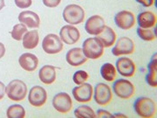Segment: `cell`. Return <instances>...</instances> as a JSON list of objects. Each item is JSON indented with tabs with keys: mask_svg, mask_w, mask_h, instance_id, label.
I'll use <instances>...</instances> for the list:
<instances>
[{
	"mask_svg": "<svg viewBox=\"0 0 157 118\" xmlns=\"http://www.w3.org/2000/svg\"><path fill=\"white\" fill-rule=\"evenodd\" d=\"M134 109L140 117L151 118L156 113V104L151 98L141 96L135 100Z\"/></svg>",
	"mask_w": 157,
	"mask_h": 118,
	"instance_id": "obj_1",
	"label": "cell"
},
{
	"mask_svg": "<svg viewBox=\"0 0 157 118\" xmlns=\"http://www.w3.org/2000/svg\"><path fill=\"white\" fill-rule=\"evenodd\" d=\"M104 45L97 37L87 38L82 44L85 56L91 60H98L104 53Z\"/></svg>",
	"mask_w": 157,
	"mask_h": 118,
	"instance_id": "obj_2",
	"label": "cell"
},
{
	"mask_svg": "<svg viewBox=\"0 0 157 118\" xmlns=\"http://www.w3.org/2000/svg\"><path fill=\"white\" fill-rule=\"evenodd\" d=\"M62 16L64 21L67 23L68 25L75 26L84 22L86 13L84 9L80 6L71 4L65 7Z\"/></svg>",
	"mask_w": 157,
	"mask_h": 118,
	"instance_id": "obj_3",
	"label": "cell"
},
{
	"mask_svg": "<svg viewBox=\"0 0 157 118\" xmlns=\"http://www.w3.org/2000/svg\"><path fill=\"white\" fill-rule=\"evenodd\" d=\"M27 86L21 80H13L6 87L8 98L14 101H23L27 96Z\"/></svg>",
	"mask_w": 157,
	"mask_h": 118,
	"instance_id": "obj_4",
	"label": "cell"
},
{
	"mask_svg": "<svg viewBox=\"0 0 157 118\" xmlns=\"http://www.w3.org/2000/svg\"><path fill=\"white\" fill-rule=\"evenodd\" d=\"M113 91L116 96L123 100L130 99L135 95V86L134 84L126 79L116 80L113 84Z\"/></svg>",
	"mask_w": 157,
	"mask_h": 118,
	"instance_id": "obj_5",
	"label": "cell"
},
{
	"mask_svg": "<svg viewBox=\"0 0 157 118\" xmlns=\"http://www.w3.org/2000/svg\"><path fill=\"white\" fill-rule=\"evenodd\" d=\"M94 99L100 106H106L113 100V93L111 88L107 84L100 82L96 84L94 89Z\"/></svg>",
	"mask_w": 157,
	"mask_h": 118,
	"instance_id": "obj_6",
	"label": "cell"
},
{
	"mask_svg": "<svg viewBox=\"0 0 157 118\" xmlns=\"http://www.w3.org/2000/svg\"><path fill=\"white\" fill-rule=\"evenodd\" d=\"M64 43L59 35L49 33L45 36L42 41V48L47 54H57L64 48Z\"/></svg>",
	"mask_w": 157,
	"mask_h": 118,
	"instance_id": "obj_7",
	"label": "cell"
},
{
	"mask_svg": "<svg viewBox=\"0 0 157 118\" xmlns=\"http://www.w3.org/2000/svg\"><path fill=\"white\" fill-rule=\"evenodd\" d=\"M52 106L56 111L61 114H67L70 112L73 108V101L71 96L66 92H60L53 96Z\"/></svg>",
	"mask_w": 157,
	"mask_h": 118,
	"instance_id": "obj_8",
	"label": "cell"
},
{
	"mask_svg": "<svg viewBox=\"0 0 157 118\" xmlns=\"http://www.w3.org/2000/svg\"><path fill=\"white\" fill-rule=\"evenodd\" d=\"M72 94L76 101L80 103H86L91 101V100L93 99L94 88L89 83L84 82L73 88Z\"/></svg>",
	"mask_w": 157,
	"mask_h": 118,
	"instance_id": "obj_9",
	"label": "cell"
},
{
	"mask_svg": "<svg viewBox=\"0 0 157 118\" xmlns=\"http://www.w3.org/2000/svg\"><path fill=\"white\" fill-rule=\"evenodd\" d=\"M115 42L116 44L112 49V53L114 56L129 55L135 52V43L128 37H121Z\"/></svg>",
	"mask_w": 157,
	"mask_h": 118,
	"instance_id": "obj_10",
	"label": "cell"
},
{
	"mask_svg": "<svg viewBox=\"0 0 157 118\" xmlns=\"http://www.w3.org/2000/svg\"><path fill=\"white\" fill-rule=\"evenodd\" d=\"M135 14L130 11H121L114 16V23L120 29L129 30L133 28L135 25Z\"/></svg>",
	"mask_w": 157,
	"mask_h": 118,
	"instance_id": "obj_11",
	"label": "cell"
},
{
	"mask_svg": "<svg viewBox=\"0 0 157 118\" xmlns=\"http://www.w3.org/2000/svg\"><path fill=\"white\" fill-rule=\"evenodd\" d=\"M28 101L33 107H42L47 101V93L41 86H34L29 91Z\"/></svg>",
	"mask_w": 157,
	"mask_h": 118,
	"instance_id": "obj_12",
	"label": "cell"
},
{
	"mask_svg": "<svg viewBox=\"0 0 157 118\" xmlns=\"http://www.w3.org/2000/svg\"><path fill=\"white\" fill-rule=\"evenodd\" d=\"M59 38L67 45H74L80 39V33L74 26L66 25L59 31Z\"/></svg>",
	"mask_w": 157,
	"mask_h": 118,
	"instance_id": "obj_13",
	"label": "cell"
},
{
	"mask_svg": "<svg viewBox=\"0 0 157 118\" xmlns=\"http://www.w3.org/2000/svg\"><path fill=\"white\" fill-rule=\"evenodd\" d=\"M115 68L117 72L123 77H132L136 71V66L133 60L128 57H121L116 61Z\"/></svg>",
	"mask_w": 157,
	"mask_h": 118,
	"instance_id": "obj_14",
	"label": "cell"
},
{
	"mask_svg": "<svg viewBox=\"0 0 157 118\" xmlns=\"http://www.w3.org/2000/svg\"><path fill=\"white\" fill-rule=\"evenodd\" d=\"M106 26L104 18L100 15H93L85 23V30L90 35L97 36L101 33Z\"/></svg>",
	"mask_w": 157,
	"mask_h": 118,
	"instance_id": "obj_15",
	"label": "cell"
},
{
	"mask_svg": "<svg viewBox=\"0 0 157 118\" xmlns=\"http://www.w3.org/2000/svg\"><path fill=\"white\" fill-rule=\"evenodd\" d=\"M67 62L72 67H79L87 61V58L85 56L82 48L74 47L68 51L66 55Z\"/></svg>",
	"mask_w": 157,
	"mask_h": 118,
	"instance_id": "obj_16",
	"label": "cell"
},
{
	"mask_svg": "<svg viewBox=\"0 0 157 118\" xmlns=\"http://www.w3.org/2000/svg\"><path fill=\"white\" fill-rule=\"evenodd\" d=\"M18 21L24 24L28 28H39L40 26V18L37 13L32 11L20 12L18 15Z\"/></svg>",
	"mask_w": 157,
	"mask_h": 118,
	"instance_id": "obj_17",
	"label": "cell"
},
{
	"mask_svg": "<svg viewBox=\"0 0 157 118\" xmlns=\"http://www.w3.org/2000/svg\"><path fill=\"white\" fill-rule=\"evenodd\" d=\"M18 63L24 70L27 72H33L39 66V59L33 53H25L18 58Z\"/></svg>",
	"mask_w": 157,
	"mask_h": 118,
	"instance_id": "obj_18",
	"label": "cell"
},
{
	"mask_svg": "<svg viewBox=\"0 0 157 118\" xmlns=\"http://www.w3.org/2000/svg\"><path fill=\"white\" fill-rule=\"evenodd\" d=\"M156 22V14L150 11H142L137 16V23L140 28L151 29L155 26Z\"/></svg>",
	"mask_w": 157,
	"mask_h": 118,
	"instance_id": "obj_19",
	"label": "cell"
},
{
	"mask_svg": "<svg viewBox=\"0 0 157 118\" xmlns=\"http://www.w3.org/2000/svg\"><path fill=\"white\" fill-rule=\"evenodd\" d=\"M40 81L45 85H51L56 81V68L52 65H45L40 68L39 72Z\"/></svg>",
	"mask_w": 157,
	"mask_h": 118,
	"instance_id": "obj_20",
	"label": "cell"
},
{
	"mask_svg": "<svg viewBox=\"0 0 157 118\" xmlns=\"http://www.w3.org/2000/svg\"><path fill=\"white\" fill-rule=\"evenodd\" d=\"M96 37L101 40L104 47H111L116 41L115 32L113 31V29L109 26H105L102 32L101 33L98 34Z\"/></svg>",
	"mask_w": 157,
	"mask_h": 118,
	"instance_id": "obj_21",
	"label": "cell"
},
{
	"mask_svg": "<svg viewBox=\"0 0 157 118\" xmlns=\"http://www.w3.org/2000/svg\"><path fill=\"white\" fill-rule=\"evenodd\" d=\"M157 53H155L151 61L147 65V70L148 73L146 75V81L147 84L152 88L157 87Z\"/></svg>",
	"mask_w": 157,
	"mask_h": 118,
	"instance_id": "obj_22",
	"label": "cell"
},
{
	"mask_svg": "<svg viewBox=\"0 0 157 118\" xmlns=\"http://www.w3.org/2000/svg\"><path fill=\"white\" fill-rule=\"evenodd\" d=\"M22 40V44L24 48L28 49V50L34 49L35 47H37V45H39V32L36 29L32 30V31H29V32H27L24 35Z\"/></svg>",
	"mask_w": 157,
	"mask_h": 118,
	"instance_id": "obj_23",
	"label": "cell"
},
{
	"mask_svg": "<svg viewBox=\"0 0 157 118\" xmlns=\"http://www.w3.org/2000/svg\"><path fill=\"white\" fill-rule=\"evenodd\" d=\"M101 77L107 81H113L117 76V70L116 68L113 65L112 63L107 62L103 64L101 68Z\"/></svg>",
	"mask_w": 157,
	"mask_h": 118,
	"instance_id": "obj_24",
	"label": "cell"
},
{
	"mask_svg": "<svg viewBox=\"0 0 157 118\" xmlns=\"http://www.w3.org/2000/svg\"><path fill=\"white\" fill-rule=\"evenodd\" d=\"M74 116L77 118H95L96 113L87 105H80L74 110Z\"/></svg>",
	"mask_w": 157,
	"mask_h": 118,
	"instance_id": "obj_25",
	"label": "cell"
},
{
	"mask_svg": "<svg viewBox=\"0 0 157 118\" xmlns=\"http://www.w3.org/2000/svg\"><path fill=\"white\" fill-rule=\"evenodd\" d=\"M6 116L9 118H24L25 116V110L22 105L14 104L7 108Z\"/></svg>",
	"mask_w": 157,
	"mask_h": 118,
	"instance_id": "obj_26",
	"label": "cell"
},
{
	"mask_svg": "<svg viewBox=\"0 0 157 118\" xmlns=\"http://www.w3.org/2000/svg\"><path fill=\"white\" fill-rule=\"evenodd\" d=\"M27 32H28L27 27L22 23H19V24H17V25H15L13 26V28H12L11 32V36L14 40L21 41L24 35Z\"/></svg>",
	"mask_w": 157,
	"mask_h": 118,
	"instance_id": "obj_27",
	"label": "cell"
},
{
	"mask_svg": "<svg viewBox=\"0 0 157 118\" xmlns=\"http://www.w3.org/2000/svg\"><path fill=\"white\" fill-rule=\"evenodd\" d=\"M156 29L155 28V32L152 29H144V28H137V34L138 37L144 41H153L156 39Z\"/></svg>",
	"mask_w": 157,
	"mask_h": 118,
	"instance_id": "obj_28",
	"label": "cell"
},
{
	"mask_svg": "<svg viewBox=\"0 0 157 118\" xmlns=\"http://www.w3.org/2000/svg\"><path fill=\"white\" fill-rule=\"evenodd\" d=\"M88 78H89V75H88L87 72H86L84 70H78L73 74V81L75 84L80 85L86 82L88 80Z\"/></svg>",
	"mask_w": 157,
	"mask_h": 118,
	"instance_id": "obj_29",
	"label": "cell"
},
{
	"mask_svg": "<svg viewBox=\"0 0 157 118\" xmlns=\"http://www.w3.org/2000/svg\"><path fill=\"white\" fill-rule=\"evenodd\" d=\"M15 5L20 9H25L32 6L33 0H14Z\"/></svg>",
	"mask_w": 157,
	"mask_h": 118,
	"instance_id": "obj_30",
	"label": "cell"
},
{
	"mask_svg": "<svg viewBox=\"0 0 157 118\" xmlns=\"http://www.w3.org/2000/svg\"><path fill=\"white\" fill-rule=\"evenodd\" d=\"M44 6L49 8H55L61 3V0H42Z\"/></svg>",
	"mask_w": 157,
	"mask_h": 118,
	"instance_id": "obj_31",
	"label": "cell"
},
{
	"mask_svg": "<svg viewBox=\"0 0 157 118\" xmlns=\"http://www.w3.org/2000/svg\"><path fill=\"white\" fill-rule=\"evenodd\" d=\"M96 117L112 118L113 115L109 111L105 110V109H98L97 110V114H96Z\"/></svg>",
	"mask_w": 157,
	"mask_h": 118,
	"instance_id": "obj_32",
	"label": "cell"
},
{
	"mask_svg": "<svg viewBox=\"0 0 157 118\" xmlns=\"http://www.w3.org/2000/svg\"><path fill=\"white\" fill-rule=\"evenodd\" d=\"M138 4H140L143 7H150L154 4L155 0H135Z\"/></svg>",
	"mask_w": 157,
	"mask_h": 118,
	"instance_id": "obj_33",
	"label": "cell"
},
{
	"mask_svg": "<svg viewBox=\"0 0 157 118\" xmlns=\"http://www.w3.org/2000/svg\"><path fill=\"white\" fill-rule=\"evenodd\" d=\"M5 95H6V85L2 81H0V100L4 98Z\"/></svg>",
	"mask_w": 157,
	"mask_h": 118,
	"instance_id": "obj_34",
	"label": "cell"
},
{
	"mask_svg": "<svg viewBox=\"0 0 157 118\" xmlns=\"http://www.w3.org/2000/svg\"><path fill=\"white\" fill-rule=\"evenodd\" d=\"M6 54V46L3 43L0 42V59H2Z\"/></svg>",
	"mask_w": 157,
	"mask_h": 118,
	"instance_id": "obj_35",
	"label": "cell"
},
{
	"mask_svg": "<svg viewBox=\"0 0 157 118\" xmlns=\"http://www.w3.org/2000/svg\"><path fill=\"white\" fill-rule=\"evenodd\" d=\"M113 117H122V118H126L128 117L126 115H124V114H121V113H116V114H113Z\"/></svg>",
	"mask_w": 157,
	"mask_h": 118,
	"instance_id": "obj_36",
	"label": "cell"
},
{
	"mask_svg": "<svg viewBox=\"0 0 157 118\" xmlns=\"http://www.w3.org/2000/svg\"><path fill=\"white\" fill-rule=\"evenodd\" d=\"M6 4H5V0H0V11L5 7Z\"/></svg>",
	"mask_w": 157,
	"mask_h": 118,
	"instance_id": "obj_37",
	"label": "cell"
}]
</instances>
